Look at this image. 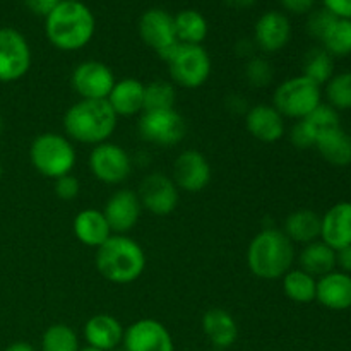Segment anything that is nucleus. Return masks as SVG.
Instances as JSON below:
<instances>
[{
	"mask_svg": "<svg viewBox=\"0 0 351 351\" xmlns=\"http://www.w3.org/2000/svg\"><path fill=\"white\" fill-rule=\"evenodd\" d=\"M96 19L93 10L81 0H62L45 17V34L55 48L77 51L93 40Z\"/></svg>",
	"mask_w": 351,
	"mask_h": 351,
	"instance_id": "1",
	"label": "nucleus"
},
{
	"mask_svg": "<svg viewBox=\"0 0 351 351\" xmlns=\"http://www.w3.org/2000/svg\"><path fill=\"white\" fill-rule=\"evenodd\" d=\"M115 112L106 99H79L64 115V130L75 143L98 146L117 129Z\"/></svg>",
	"mask_w": 351,
	"mask_h": 351,
	"instance_id": "2",
	"label": "nucleus"
},
{
	"mask_svg": "<svg viewBox=\"0 0 351 351\" xmlns=\"http://www.w3.org/2000/svg\"><path fill=\"white\" fill-rule=\"evenodd\" d=\"M96 269L110 283H134L146 269V254L130 237L112 235L96 249Z\"/></svg>",
	"mask_w": 351,
	"mask_h": 351,
	"instance_id": "3",
	"label": "nucleus"
},
{
	"mask_svg": "<svg viewBox=\"0 0 351 351\" xmlns=\"http://www.w3.org/2000/svg\"><path fill=\"white\" fill-rule=\"evenodd\" d=\"M295 261V245L278 228H264L257 233L247 250V264L254 276L261 280H280Z\"/></svg>",
	"mask_w": 351,
	"mask_h": 351,
	"instance_id": "4",
	"label": "nucleus"
},
{
	"mask_svg": "<svg viewBox=\"0 0 351 351\" xmlns=\"http://www.w3.org/2000/svg\"><path fill=\"white\" fill-rule=\"evenodd\" d=\"M29 160L38 173L57 180L74 170L77 154L69 137L57 132H45L31 143Z\"/></svg>",
	"mask_w": 351,
	"mask_h": 351,
	"instance_id": "5",
	"label": "nucleus"
},
{
	"mask_svg": "<svg viewBox=\"0 0 351 351\" xmlns=\"http://www.w3.org/2000/svg\"><path fill=\"white\" fill-rule=\"evenodd\" d=\"M322 103L321 86L312 82L305 75L287 79L276 88L273 106L285 119L304 120Z\"/></svg>",
	"mask_w": 351,
	"mask_h": 351,
	"instance_id": "6",
	"label": "nucleus"
},
{
	"mask_svg": "<svg viewBox=\"0 0 351 351\" xmlns=\"http://www.w3.org/2000/svg\"><path fill=\"white\" fill-rule=\"evenodd\" d=\"M167 64L171 82L185 89L201 88L211 75V58L202 45L178 43Z\"/></svg>",
	"mask_w": 351,
	"mask_h": 351,
	"instance_id": "7",
	"label": "nucleus"
},
{
	"mask_svg": "<svg viewBox=\"0 0 351 351\" xmlns=\"http://www.w3.org/2000/svg\"><path fill=\"white\" fill-rule=\"evenodd\" d=\"M88 163L93 177L106 185L122 184L132 171V160L129 153L122 146L110 141L93 146Z\"/></svg>",
	"mask_w": 351,
	"mask_h": 351,
	"instance_id": "8",
	"label": "nucleus"
},
{
	"mask_svg": "<svg viewBox=\"0 0 351 351\" xmlns=\"http://www.w3.org/2000/svg\"><path fill=\"white\" fill-rule=\"evenodd\" d=\"M31 67V47L16 27H0V82H16Z\"/></svg>",
	"mask_w": 351,
	"mask_h": 351,
	"instance_id": "9",
	"label": "nucleus"
},
{
	"mask_svg": "<svg viewBox=\"0 0 351 351\" xmlns=\"http://www.w3.org/2000/svg\"><path fill=\"white\" fill-rule=\"evenodd\" d=\"M139 134L144 141L156 146H177L187 134V123L175 108L143 112L139 120Z\"/></svg>",
	"mask_w": 351,
	"mask_h": 351,
	"instance_id": "10",
	"label": "nucleus"
},
{
	"mask_svg": "<svg viewBox=\"0 0 351 351\" xmlns=\"http://www.w3.org/2000/svg\"><path fill=\"white\" fill-rule=\"evenodd\" d=\"M139 36L165 62L178 47L173 16L163 9H149L141 16Z\"/></svg>",
	"mask_w": 351,
	"mask_h": 351,
	"instance_id": "11",
	"label": "nucleus"
},
{
	"mask_svg": "<svg viewBox=\"0 0 351 351\" xmlns=\"http://www.w3.org/2000/svg\"><path fill=\"white\" fill-rule=\"evenodd\" d=\"M112 69L98 60H86L74 69L71 84L81 99H106L115 86Z\"/></svg>",
	"mask_w": 351,
	"mask_h": 351,
	"instance_id": "12",
	"label": "nucleus"
},
{
	"mask_svg": "<svg viewBox=\"0 0 351 351\" xmlns=\"http://www.w3.org/2000/svg\"><path fill=\"white\" fill-rule=\"evenodd\" d=\"M178 187L165 173H151L139 185V201L154 216H168L178 206Z\"/></svg>",
	"mask_w": 351,
	"mask_h": 351,
	"instance_id": "13",
	"label": "nucleus"
},
{
	"mask_svg": "<svg viewBox=\"0 0 351 351\" xmlns=\"http://www.w3.org/2000/svg\"><path fill=\"white\" fill-rule=\"evenodd\" d=\"M171 180L178 191L199 194L211 182V165L208 158L195 149H187L177 156L171 171Z\"/></svg>",
	"mask_w": 351,
	"mask_h": 351,
	"instance_id": "14",
	"label": "nucleus"
},
{
	"mask_svg": "<svg viewBox=\"0 0 351 351\" xmlns=\"http://www.w3.org/2000/svg\"><path fill=\"white\" fill-rule=\"evenodd\" d=\"M125 351H175L170 331L154 319H141L123 331Z\"/></svg>",
	"mask_w": 351,
	"mask_h": 351,
	"instance_id": "15",
	"label": "nucleus"
},
{
	"mask_svg": "<svg viewBox=\"0 0 351 351\" xmlns=\"http://www.w3.org/2000/svg\"><path fill=\"white\" fill-rule=\"evenodd\" d=\"M141 211H143V206H141L139 195L130 189H120L113 192L103 208V215L113 235L129 233L139 223Z\"/></svg>",
	"mask_w": 351,
	"mask_h": 351,
	"instance_id": "16",
	"label": "nucleus"
},
{
	"mask_svg": "<svg viewBox=\"0 0 351 351\" xmlns=\"http://www.w3.org/2000/svg\"><path fill=\"white\" fill-rule=\"evenodd\" d=\"M291 38L290 19L280 10L264 12L254 26V43L264 53L283 50Z\"/></svg>",
	"mask_w": 351,
	"mask_h": 351,
	"instance_id": "17",
	"label": "nucleus"
},
{
	"mask_svg": "<svg viewBox=\"0 0 351 351\" xmlns=\"http://www.w3.org/2000/svg\"><path fill=\"white\" fill-rule=\"evenodd\" d=\"M245 127L252 137L261 143H278L287 132L285 117L273 105L252 106L245 115Z\"/></svg>",
	"mask_w": 351,
	"mask_h": 351,
	"instance_id": "18",
	"label": "nucleus"
},
{
	"mask_svg": "<svg viewBox=\"0 0 351 351\" xmlns=\"http://www.w3.org/2000/svg\"><path fill=\"white\" fill-rule=\"evenodd\" d=\"M321 240L332 250L351 245V202H338L321 216Z\"/></svg>",
	"mask_w": 351,
	"mask_h": 351,
	"instance_id": "19",
	"label": "nucleus"
},
{
	"mask_svg": "<svg viewBox=\"0 0 351 351\" xmlns=\"http://www.w3.org/2000/svg\"><path fill=\"white\" fill-rule=\"evenodd\" d=\"M315 300L329 311H348L351 307V274L335 269L319 278Z\"/></svg>",
	"mask_w": 351,
	"mask_h": 351,
	"instance_id": "20",
	"label": "nucleus"
},
{
	"mask_svg": "<svg viewBox=\"0 0 351 351\" xmlns=\"http://www.w3.org/2000/svg\"><path fill=\"white\" fill-rule=\"evenodd\" d=\"M123 331L125 329L117 317L110 314H96L86 322L84 339L91 348L112 351L123 341Z\"/></svg>",
	"mask_w": 351,
	"mask_h": 351,
	"instance_id": "21",
	"label": "nucleus"
},
{
	"mask_svg": "<svg viewBox=\"0 0 351 351\" xmlns=\"http://www.w3.org/2000/svg\"><path fill=\"white\" fill-rule=\"evenodd\" d=\"M144 88L139 79L125 77L115 82L112 93L106 98L117 117H132L144 110Z\"/></svg>",
	"mask_w": 351,
	"mask_h": 351,
	"instance_id": "22",
	"label": "nucleus"
},
{
	"mask_svg": "<svg viewBox=\"0 0 351 351\" xmlns=\"http://www.w3.org/2000/svg\"><path fill=\"white\" fill-rule=\"evenodd\" d=\"M72 230L79 242L95 249L103 245L113 235L105 215L98 209H82L81 213H77L72 223Z\"/></svg>",
	"mask_w": 351,
	"mask_h": 351,
	"instance_id": "23",
	"label": "nucleus"
},
{
	"mask_svg": "<svg viewBox=\"0 0 351 351\" xmlns=\"http://www.w3.org/2000/svg\"><path fill=\"white\" fill-rule=\"evenodd\" d=\"M202 331L216 348H230L239 338V326L225 308H211L202 315Z\"/></svg>",
	"mask_w": 351,
	"mask_h": 351,
	"instance_id": "24",
	"label": "nucleus"
},
{
	"mask_svg": "<svg viewBox=\"0 0 351 351\" xmlns=\"http://www.w3.org/2000/svg\"><path fill=\"white\" fill-rule=\"evenodd\" d=\"M283 233L291 240V243H307L321 239V216L312 209H298L287 216Z\"/></svg>",
	"mask_w": 351,
	"mask_h": 351,
	"instance_id": "25",
	"label": "nucleus"
},
{
	"mask_svg": "<svg viewBox=\"0 0 351 351\" xmlns=\"http://www.w3.org/2000/svg\"><path fill=\"white\" fill-rule=\"evenodd\" d=\"M319 154L332 167H348L351 165V136L341 127L322 134L315 141Z\"/></svg>",
	"mask_w": 351,
	"mask_h": 351,
	"instance_id": "26",
	"label": "nucleus"
},
{
	"mask_svg": "<svg viewBox=\"0 0 351 351\" xmlns=\"http://www.w3.org/2000/svg\"><path fill=\"white\" fill-rule=\"evenodd\" d=\"M298 263H300L302 271L314 278H321L336 269V250L326 245L322 240H315V242L304 245L300 256H298Z\"/></svg>",
	"mask_w": 351,
	"mask_h": 351,
	"instance_id": "27",
	"label": "nucleus"
},
{
	"mask_svg": "<svg viewBox=\"0 0 351 351\" xmlns=\"http://www.w3.org/2000/svg\"><path fill=\"white\" fill-rule=\"evenodd\" d=\"M175 34L178 43L184 45H202L208 36V21L199 10L185 9L173 16Z\"/></svg>",
	"mask_w": 351,
	"mask_h": 351,
	"instance_id": "28",
	"label": "nucleus"
},
{
	"mask_svg": "<svg viewBox=\"0 0 351 351\" xmlns=\"http://www.w3.org/2000/svg\"><path fill=\"white\" fill-rule=\"evenodd\" d=\"M283 291L295 304H311L315 300L317 280L302 269H290L283 276Z\"/></svg>",
	"mask_w": 351,
	"mask_h": 351,
	"instance_id": "29",
	"label": "nucleus"
},
{
	"mask_svg": "<svg viewBox=\"0 0 351 351\" xmlns=\"http://www.w3.org/2000/svg\"><path fill=\"white\" fill-rule=\"evenodd\" d=\"M307 79L317 86L328 84L329 79L335 75V58L324 48H312L304 58V72Z\"/></svg>",
	"mask_w": 351,
	"mask_h": 351,
	"instance_id": "30",
	"label": "nucleus"
},
{
	"mask_svg": "<svg viewBox=\"0 0 351 351\" xmlns=\"http://www.w3.org/2000/svg\"><path fill=\"white\" fill-rule=\"evenodd\" d=\"M177 101V89L171 81L156 79L144 88V110L143 112H156V110H171Z\"/></svg>",
	"mask_w": 351,
	"mask_h": 351,
	"instance_id": "31",
	"label": "nucleus"
},
{
	"mask_svg": "<svg viewBox=\"0 0 351 351\" xmlns=\"http://www.w3.org/2000/svg\"><path fill=\"white\" fill-rule=\"evenodd\" d=\"M322 48L335 57L351 55V19H336L322 38Z\"/></svg>",
	"mask_w": 351,
	"mask_h": 351,
	"instance_id": "32",
	"label": "nucleus"
},
{
	"mask_svg": "<svg viewBox=\"0 0 351 351\" xmlns=\"http://www.w3.org/2000/svg\"><path fill=\"white\" fill-rule=\"evenodd\" d=\"M77 332L67 324H53L41 336V351H79Z\"/></svg>",
	"mask_w": 351,
	"mask_h": 351,
	"instance_id": "33",
	"label": "nucleus"
},
{
	"mask_svg": "<svg viewBox=\"0 0 351 351\" xmlns=\"http://www.w3.org/2000/svg\"><path fill=\"white\" fill-rule=\"evenodd\" d=\"M326 98L328 105L336 112L351 110V72L332 75L326 84Z\"/></svg>",
	"mask_w": 351,
	"mask_h": 351,
	"instance_id": "34",
	"label": "nucleus"
},
{
	"mask_svg": "<svg viewBox=\"0 0 351 351\" xmlns=\"http://www.w3.org/2000/svg\"><path fill=\"white\" fill-rule=\"evenodd\" d=\"M304 120L305 123L311 127L312 132H314L315 141H317L322 134L341 127V122H339V113L336 112L332 106L324 105V103H321V105H319L311 115L305 117Z\"/></svg>",
	"mask_w": 351,
	"mask_h": 351,
	"instance_id": "35",
	"label": "nucleus"
},
{
	"mask_svg": "<svg viewBox=\"0 0 351 351\" xmlns=\"http://www.w3.org/2000/svg\"><path fill=\"white\" fill-rule=\"evenodd\" d=\"M273 67L266 58L254 55L245 64V79L252 88H266L273 81Z\"/></svg>",
	"mask_w": 351,
	"mask_h": 351,
	"instance_id": "36",
	"label": "nucleus"
},
{
	"mask_svg": "<svg viewBox=\"0 0 351 351\" xmlns=\"http://www.w3.org/2000/svg\"><path fill=\"white\" fill-rule=\"evenodd\" d=\"M336 19H338V17L332 16L329 10H326V9L314 10V12H312L307 19L308 34H311L312 38H315V40L321 41Z\"/></svg>",
	"mask_w": 351,
	"mask_h": 351,
	"instance_id": "37",
	"label": "nucleus"
},
{
	"mask_svg": "<svg viewBox=\"0 0 351 351\" xmlns=\"http://www.w3.org/2000/svg\"><path fill=\"white\" fill-rule=\"evenodd\" d=\"M290 141L297 149H308L315 147V136L311 130V127L305 123V120H297L290 132Z\"/></svg>",
	"mask_w": 351,
	"mask_h": 351,
	"instance_id": "38",
	"label": "nucleus"
},
{
	"mask_svg": "<svg viewBox=\"0 0 351 351\" xmlns=\"http://www.w3.org/2000/svg\"><path fill=\"white\" fill-rule=\"evenodd\" d=\"M79 192H81V184L72 173L64 175V177L55 180V194L62 201H72V199L77 197Z\"/></svg>",
	"mask_w": 351,
	"mask_h": 351,
	"instance_id": "39",
	"label": "nucleus"
},
{
	"mask_svg": "<svg viewBox=\"0 0 351 351\" xmlns=\"http://www.w3.org/2000/svg\"><path fill=\"white\" fill-rule=\"evenodd\" d=\"M322 3L338 19H351V0H322Z\"/></svg>",
	"mask_w": 351,
	"mask_h": 351,
	"instance_id": "40",
	"label": "nucleus"
},
{
	"mask_svg": "<svg viewBox=\"0 0 351 351\" xmlns=\"http://www.w3.org/2000/svg\"><path fill=\"white\" fill-rule=\"evenodd\" d=\"M60 2L62 0H24L27 9H29L34 16L41 17H47Z\"/></svg>",
	"mask_w": 351,
	"mask_h": 351,
	"instance_id": "41",
	"label": "nucleus"
},
{
	"mask_svg": "<svg viewBox=\"0 0 351 351\" xmlns=\"http://www.w3.org/2000/svg\"><path fill=\"white\" fill-rule=\"evenodd\" d=\"M315 0H280L281 5L285 7V10L291 14H307L311 12L312 7H314Z\"/></svg>",
	"mask_w": 351,
	"mask_h": 351,
	"instance_id": "42",
	"label": "nucleus"
},
{
	"mask_svg": "<svg viewBox=\"0 0 351 351\" xmlns=\"http://www.w3.org/2000/svg\"><path fill=\"white\" fill-rule=\"evenodd\" d=\"M336 266L343 271V273H351V245L345 247L341 250H336Z\"/></svg>",
	"mask_w": 351,
	"mask_h": 351,
	"instance_id": "43",
	"label": "nucleus"
},
{
	"mask_svg": "<svg viewBox=\"0 0 351 351\" xmlns=\"http://www.w3.org/2000/svg\"><path fill=\"white\" fill-rule=\"evenodd\" d=\"M237 55L239 57H245V58H252L254 57V50H256V43L249 40H240L239 43H237Z\"/></svg>",
	"mask_w": 351,
	"mask_h": 351,
	"instance_id": "44",
	"label": "nucleus"
},
{
	"mask_svg": "<svg viewBox=\"0 0 351 351\" xmlns=\"http://www.w3.org/2000/svg\"><path fill=\"white\" fill-rule=\"evenodd\" d=\"M226 5L233 7V9H249L256 3V0H223Z\"/></svg>",
	"mask_w": 351,
	"mask_h": 351,
	"instance_id": "45",
	"label": "nucleus"
},
{
	"mask_svg": "<svg viewBox=\"0 0 351 351\" xmlns=\"http://www.w3.org/2000/svg\"><path fill=\"white\" fill-rule=\"evenodd\" d=\"M3 351H36V348L26 341H16V343H12V345L7 346Z\"/></svg>",
	"mask_w": 351,
	"mask_h": 351,
	"instance_id": "46",
	"label": "nucleus"
},
{
	"mask_svg": "<svg viewBox=\"0 0 351 351\" xmlns=\"http://www.w3.org/2000/svg\"><path fill=\"white\" fill-rule=\"evenodd\" d=\"M79 351H103V350H98V348H91V346H86V348H79Z\"/></svg>",
	"mask_w": 351,
	"mask_h": 351,
	"instance_id": "47",
	"label": "nucleus"
},
{
	"mask_svg": "<svg viewBox=\"0 0 351 351\" xmlns=\"http://www.w3.org/2000/svg\"><path fill=\"white\" fill-rule=\"evenodd\" d=\"M2 130H3V119L2 115H0V134H2Z\"/></svg>",
	"mask_w": 351,
	"mask_h": 351,
	"instance_id": "48",
	"label": "nucleus"
},
{
	"mask_svg": "<svg viewBox=\"0 0 351 351\" xmlns=\"http://www.w3.org/2000/svg\"><path fill=\"white\" fill-rule=\"evenodd\" d=\"M2 175H3V167H2V163H0V178H2Z\"/></svg>",
	"mask_w": 351,
	"mask_h": 351,
	"instance_id": "49",
	"label": "nucleus"
}]
</instances>
